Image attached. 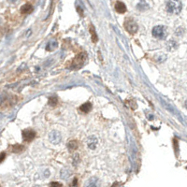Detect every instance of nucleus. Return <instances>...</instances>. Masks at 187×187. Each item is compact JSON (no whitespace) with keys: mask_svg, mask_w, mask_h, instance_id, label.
I'll list each match as a JSON object with an SVG mask.
<instances>
[{"mask_svg":"<svg viewBox=\"0 0 187 187\" xmlns=\"http://www.w3.org/2000/svg\"><path fill=\"white\" fill-rule=\"evenodd\" d=\"M86 60H87V54H86V52H81V53H79L73 59L72 63L70 65V69H81L84 66Z\"/></svg>","mask_w":187,"mask_h":187,"instance_id":"1","label":"nucleus"},{"mask_svg":"<svg viewBox=\"0 0 187 187\" xmlns=\"http://www.w3.org/2000/svg\"><path fill=\"white\" fill-rule=\"evenodd\" d=\"M181 8L182 5L180 0H168L166 6L167 11L171 14H179L181 11Z\"/></svg>","mask_w":187,"mask_h":187,"instance_id":"2","label":"nucleus"},{"mask_svg":"<svg viewBox=\"0 0 187 187\" xmlns=\"http://www.w3.org/2000/svg\"><path fill=\"white\" fill-rule=\"evenodd\" d=\"M152 36L158 39H166L168 36V29L164 25H156L152 28Z\"/></svg>","mask_w":187,"mask_h":187,"instance_id":"3","label":"nucleus"},{"mask_svg":"<svg viewBox=\"0 0 187 187\" xmlns=\"http://www.w3.org/2000/svg\"><path fill=\"white\" fill-rule=\"evenodd\" d=\"M124 28H126L127 32H129L130 34H135L137 33L139 26L133 19H128L124 23Z\"/></svg>","mask_w":187,"mask_h":187,"instance_id":"4","label":"nucleus"},{"mask_svg":"<svg viewBox=\"0 0 187 187\" xmlns=\"http://www.w3.org/2000/svg\"><path fill=\"white\" fill-rule=\"evenodd\" d=\"M22 135H23V139L24 141L30 142V141H32L35 139L36 132L34 130H32V129H25V130L23 131Z\"/></svg>","mask_w":187,"mask_h":187,"instance_id":"5","label":"nucleus"},{"mask_svg":"<svg viewBox=\"0 0 187 187\" xmlns=\"http://www.w3.org/2000/svg\"><path fill=\"white\" fill-rule=\"evenodd\" d=\"M61 139H62L61 134H60L58 131H56V130L52 131V132L50 133V135H49V139H50V141H51L52 143H53V144H58V143L61 141Z\"/></svg>","mask_w":187,"mask_h":187,"instance_id":"6","label":"nucleus"},{"mask_svg":"<svg viewBox=\"0 0 187 187\" xmlns=\"http://www.w3.org/2000/svg\"><path fill=\"white\" fill-rule=\"evenodd\" d=\"M114 8H115V10L118 13H124L127 11V6L124 5V3H123L121 1H117Z\"/></svg>","mask_w":187,"mask_h":187,"instance_id":"7","label":"nucleus"},{"mask_svg":"<svg viewBox=\"0 0 187 187\" xmlns=\"http://www.w3.org/2000/svg\"><path fill=\"white\" fill-rule=\"evenodd\" d=\"M57 47H58L57 41L54 40V39H52V40H50V41L48 42V44L46 45V50H47L48 52H52V51H54Z\"/></svg>","mask_w":187,"mask_h":187,"instance_id":"8","label":"nucleus"},{"mask_svg":"<svg viewBox=\"0 0 187 187\" xmlns=\"http://www.w3.org/2000/svg\"><path fill=\"white\" fill-rule=\"evenodd\" d=\"M90 33H91V35H92V37H91L92 41H93L94 43H96L98 39V35H97V32H96L95 26H94L93 24L90 25Z\"/></svg>","mask_w":187,"mask_h":187,"instance_id":"9","label":"nucleus"},{"mask_svg":"<svg viewBox=\"0 0 187 187\" xmlns=\"http://www.w3.org/2000/svg\"><path fill=\"white\" fill-rule=\"evenodd\" d=\"M98 142V139H97L96 137L90 138V139H89V141H88V146H89V148H90L91 150H95L96 147H97Z\"/></svg>","mask_w":187,"mask_h":187,"instance_id":"10","label":"nucleus"},{"mask_svg":"<svg viewBox=\"0 0 187 187\" xmlns=\"http://www.w3.org/2000/svg\"><path fill=\"white\" fill-rule=\"evenodd\" d=\"M32 10H33V7L30 4H25V5L22 6V8H21V12L23 14H29Z\"/></svg>","mask_w":187,"mask_h":187,"instance_id":"11","label":"nucleus"},{"mask_svg":"<svg viewBox=\"0 0 187 187\" xmlns=\"http://www.w3.org/2000/svg\"><path fill=\"white\" fill-rule=\"evenodd\" d=\"M80 110L83 112V113H88L91 110H92V104L90 102H86L84 104H82L80 107Z\"/></svg>","mask_w":187,"mask_h":187,"instance_id":"12","label":"nucleus"},{"mask_svg":"<svg viewBox=\"0 0 187 187\" xmlns=\"http://www.w3.org/2000/svg\"><path fill=\"white\" fill-rule=\"evenodd\" d=\"M137 8L139 10H146L149 9V5H148V3L146 1H144V0H141V1L138 4Z\"/></svg>","mask_w":187,"mask_h":187,"instance_id":"13","label":"nucleus"},{"mask_svg":"<svg viewBox=\"0 0 187 187\" xmlns=\"http://www.w3.org/2000/svg\"><path fill=\"white\" fill-rule=\"evenodd\" d=\"M68 147L70 151H75L77 150L78 148V142L76 140H71L69 144H68Z\"/></svg>","mask_w":187,"mask_h":187,"instance_id":"14","label":"nucleus"},{"mask_svg":"<svg viewBox=\"0 0 187 187\" xmlns=\"http://www.w3.org/2000/svg\"><path fill=\"white\" fill-rule=\"evenodd\" d=\"M23 145H20V144H16V145H14V146H12V151L14 152H22V151H23Z\"/></svg>","mask_w":187,"mask_h":187,"instance_id":"15","label":"nucleus"},{"mask_svg":"<svg viewBox=\"0 0 187 187\" xmlns=\"http://www.w3.org/2000/svg\"><path fill=\"white\" fill-rule=\"evenodd\" d=\"M48 103H49L50 106H56V104L58 103V99H57L56 97H51L49 98V102Z\"/></svg>","mask_w":187,"mask_h":187,"instance_id":"16","label":"nucleus"},{"mask_svg":"<svg viewBox=\"0 0 187 187\" xmlns=\"http://www.w3.org/2000/svg\"><path fill=\"white\" fill-rule=\"evenodd\" d=\"M94 179H95V178L90 179L89 180V183H87L86 185L87 186H97V183H95V182H97V181H94Z\"/></svg>","mask_w":187,"mask_h":187,"instance_id":"17","label":"nucleus"},{"mask_svg":"<svg viewBox=\"0 0 187 187\" xmlns=\"http://www.w3.org/2000/svg\"><path fill=\"white\" fill-rule=\"evenodd\" d=\"M5 158H6V153H5V152H1V153H0V163L3 162Z\"/></svg>","mask_w":187,"mask_h":187,"instance_id":"18","label":"nucleus"},{"mask_svg":"<svg viewBox=\"0 0 187 187\" xmlns=\"http://www.w3.org/2000/svg\"><path fill=\"white\" fill-rule=\"evenodd\" d=\"M50 185H51V186H58V187H61V186H62V184H61V183H58V182H52Z\"/></svg>","mask_w":187,"mask_h":187,"instance_id":"19","label":"nucleus"},{"mask_svg":"<svg viewBox=\"0 0 187 187\" xmlns=\"http://www.w3.org/2000/svg\"><path fill=\"white\" fill-rule=\"evenodd\" d=\"M174 145H175V150H176V152H178V141L175 139L174 140V143H173Z\"/></svg>","mask_w":187,"mask_h":187,"instance_id":"20","label":"nucleus"},{"mask_svg":"<svg viewBox=\"0 0 187 187\" xmlns=\"http://www.w3.org/2000/svg\"><path fill=\"white\" fill-rule=\"evenodd\" d=\"M17 1H18V0H8V2L11 3V4H14V3H16Z\"/></svg>","mask_w":187,"mask_h":187,"instance_id":"21","label":"nucleus"},{"mask_svg":"<svg viewBox=\"0 0 187 187\" xmlns=\"http://www.w3.org/2000/svg\"><path fill=\"white\" fill-rule=\"evenodd\" d=\"M76 184H77V180L75 179V180H74V182L72 183V185H76Z\"/></svg>","mask_w":187,"mask_h":187,"instance_id":"22","label":"nucleus"},{"mask_svg":"<svg viewBox=\"0 0 187 187\" xmlns=\"http://www.w3.org/2000/svg\"><path fill=\"white\" fill-rule=\"evenodd\" d=\"M1 23H2V20H1V18H0V25H1Z\"/></svg>","mask_w":187,"mask_h":187,"instance_id":"23","label":"nucleus"}]
</instances>
